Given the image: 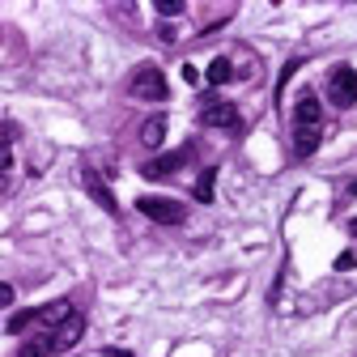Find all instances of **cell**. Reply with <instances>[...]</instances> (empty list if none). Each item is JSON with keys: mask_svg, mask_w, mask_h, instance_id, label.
<instances>
[{"mask_svg": "<svg viewBox=\"0 0 357 357\" xmlns=\"http://www.w3.org/2000/svg\"><path fill=\"white\" fill-rule=\"evenodd\" d=\"M141 141H145L149 149H158V145L166 141V119H162V115H153V119H145V127H141Z\"/></svg>", "mask_w": 357, "mask_h": 357, "instance_id": "obj_10", "label": "cell"}, {"mask_svg": "<svg viewBox=\"0 0 357 357\" xmlns=\"http://www.w3.org/2000/svg\"><path fill=\"white\" fill-rule=\"evenodd\" d=\"M51 353V336H39V340H26L17 357H47Z\"/></svg>", "mask_w": 357, "mask_h": 357, "instance_id": "obj_14", "label": "cell"}, {"mask_svg": "<svg viewBox=\"0 0 357 357\" xmlns=\"http://www.w3.org/2000/svg\"><path fill=\"white\" fill-rule=\"evenodd\" d=\"M136 209H141L145 217H153V221H162V225H178V221L187 217L183 204H178V200H166V196H141Z\"/></svg>", "mask_w": 357, "mask_h": 357, "instance_id": "obj_1", "label": "cell"}, {"mask_svg": "<svg viewBox=\"0 0 357 357\" xmlns=\"http://www.w3.org/2000/svg\"><path fill=\"white\" fill-rule=\"evenodd\" d=\"M132 94L145 98V102H162V98H166V76H162V68H158V64L136 68V76H132Z\"/></svg>", "mask_w": 357, "mask_h": 357, "instance_id": "obj_2", "label": "cell"}, {"mask_svg": "<svg viewBox=\"0 0 357 357\" xmlns=\"http://www.w3.org/2000/svg\"><path fill=\"white\" fill-rule=\"evenodd\" d=\"M183 81H192V85L200 81V68H196V64H183Z\"/></svg>", "mask_w": 357, "mask_h": 357, "instance_id": "obj_19", "label": "cell"}, {"mask_svg": "<svg viewBox=\"0 0 357 357\" xmlns=\"http://www.w3.org/2000/svg\"><path fill=\"white\" fill-rule=\"evenodd\" d=\"M349 192H353V196H357V178H353V187H349Z\"/></svg>", "mask_w": 357, "mask_h": 357, "instance_id": "obj_20", "label": "cell"}, {"mask_svg": "<svg viewBox=\"0 0 357 357\" xmlns=\"http://www.w3.org/2000/svg\"><path fill=\"white\" fill-rule=\"evenodd\" d=\"M200 119H204V127H238V107H234V102L209 98V102H204V111H200Z\"/></svg>", "mask_w": 357, "mask_h": 357, "instance_id": "obj_4", "label": "cell"}, {"mask_svg": "<svg viewBox=\"0 0 357 357\" xmlns=\"http://www.w3.org/2000/svg\"><path fill=\"white\" fill-rule=\"evenodd\" d=\"M315 149H319V127H298L294 132V153L298 158H311Z\"/></svg>", "mask_w": 357, "mask_h": 357, "instance_id": "obj_9", "label": "cell"}, {"mask_svg": "<svg viewBox=\"0 0 357 357\" xmlns=\"http://www.w3.org/2000/svg\"><path fill=\"white\" fill-rule=\"evenodd\" d=\"M68 315H72V311H68V302L60 298V302H47L43 311H39V323H43V327H56V323H64Z\"/></svg>", "mask_w": 357, "mask_h": 357, "instance_id": "obj_11", "label": "cell"}, {"mask_svg": "<svg viewBox=\"0 0 357 357\" xmlns=\"http://www.w3.org/2000/svg\"><path fill=\"white\" fill-rule=\"evenodd\" d=\"M213 183H217V170H204V174L196 178V200H200V204H213Z\"/></svg>", "mask_w": 357, "mask_h": 357, "instance_id": "obj_13", "label": "cell"}, {"mask_svg": "<svg viewBox=\"0 0 357 357\" xmlns=\"http://www.w3.org/2000/svg\"><path fill=\"white\" fill-rule=\"evenodd\" d=\"M349 229H353V234H357V217H353V225H349Z\"/></svg>", "mask_w": 357, "mask_h": 357, "instance_id": "obj_21", "label": "cell"}, {"mask_svg": "<svg viewBox=\"0 0 357 357\" xmlns=\"http://www.w3.org/2000/svg\"><path fill=\"white\" fill-rule=\"evenodd\" d=\"M319 115H323L319 98H315V94H302V98H298V107H294V119H298V127H319Z\"/></svg>", "mask_w": 357, "mask_h": 357, "instance_id": "obj_8", "label": "cell"}, {"mask_svg": "<svg viewBox=\"0 0 357 357\" xmlns=\"http://www.w3.org/2000/svg\"><path fill=\"white\" fill-rule=\"evenodd\" d=\"M81 183H85V192H90V196H94V200H98V204H102V209H107L111 217L119 213V204H115L111 187H107V183H102V178H98V170H90V166H85V170H81Z\"/></svg>", "mask_w": 357, "mask_h": 357, "instance_id": "obj_7", "label": "cell"}, {"mask_svg": "<svg viewBox=\"0 0 357 357\" xmlns=\"http://www.w3.org/2000/svg\"><path fill=\"white\" fill-rule=\"evenodd\" d=\"M187 158H192V149H178V153H162V158L145 162V166H141V174H145V178H166V174H174L178 166H183Z\"/></svg>", "mask_w": 357, "mask_h": 357, "instance_id": "obj_5", "label": "cell"}, {"mask_svg": "<svg viewBox=\"0 0 357 357\" xmlns=\"http://www.w3.org/2000/svg\"><path fill=\"white\" fill-rule=\"evenodd\" d=\"M13 166V153H9V145H0V174H5Z\"/></svg>", "mask_w": 357, "mask_h": 357, "instance_id": "obj_18", "label": "cell"}, {"mask_svg": "<svg viewBox=\"0 0 357 357\" xmlns=\"http://www.w3.org/2000/svg\"><path fill=\"white\" fill-rule=\"evenodd\" d=\"M158 13L162 17H178L183 13V0H158Z\"/></svg>", "mask_w": 357, "mask_h": 357, "instance_id": "obj_16", "label": "cell"}, {"mask_svg": "<svg viewBox=\"0 0 357 357\" xmlns=\"http://www.w3.org/2000/svg\"><path fill=\"white\" fill-rule=\"evenodd\" d=\"M81 332H85V319H81V315H68V319L56 327V336H51V353H60V349H72L76 340H81Z\"/></svg>", "mask_w": 357, "mask_h": 357, "instance_id": "obj_6", "label": "cell"}, {"mask_svg": "<svg viewBox=\"0 0 357 357\" xmlns=\"http://www.w3.org/2000/svg\"><path fill=\"white\" fill-rule=\"evenodd\" d=\"M5 306H13V285H5V280H0V311H5Z\"/></svg>", "mask_w": 357, "mask_h": 357, "instance_id": "obj_17", "label": "cell"}, {"mask_svg": "<svg viewBox=\"0 0 357 357\" xmlns=\"http://www.w3.org/2000/svg\"><path fill=\"white\" fill-rule=\"evenodd\" d=\"M327 94H332L336 107H353V102H357V68H336V72H332Z\"/></svg>", "mask_w": 357, "mask_h": 357, "instance_id": "obj_3", "label": "cell"}, {"mask_svg": "<svg viewBox=\"0 0 357 357\" xmlns=\"http://www.w3.org/2000/svg\"><path fill=\"white\" fill-rule=\"evenodd\" d=\"M30 323H39V311H17V315L9 319V332H13V336H17V332H26V327H30Z\"/></svg>", "mask_w": 357, "mask_h": 357, "instance_id": "obj_15", "label": "cell"}, {"mask_svg": "<svg viewBox=\"0 0 357 357\" xmlns=\"http://www.w3.org/2000/svg\"><path fill=\"white\" fill-rule=\"evenodd\" d=\"M229 76H234V64H229L225 56H217V60L209 64V85H225Z\"/></svg>", "mask_w": 357, "mask_h": 357, "instance_id": "obj_12", "label": "cell"}]
</instances>
